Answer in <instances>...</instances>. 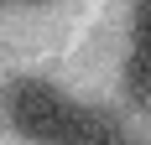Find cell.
Instances as JSON below:
<instances>
[{
  "label": "cell",
  "mask_w": 151,
  "mask_h": 145,
  "mask_svg": "<svg viewBox=\"0 0 151 145\" xmlns=\"http://www.w3.org/2000/svg\"><path fill=\"white\" fill-rule=\"evenodd\" d=\"M130 47L151 52V0H136V11H130Z\"/></svg>",
  "instance_id": "obj_4"
},
{
  "label": "cell",
  "mask_w": 151,
  "mask_h": 145,
  "mask_svg": "<svg viewBox=\"0 0 151 145\" xmlns=\"http://www.w3.org/2000/svg\"><path fill=\"white\" fill-rule=\"evenodd\" d=\"M73 109L78 104L63 88H52L47 78H16L5 88V119L31 145H63V135L73 124Z\"/></svg>",
  "instance_id": "obj_1"
},
{
  "label": "cell",
  "mask_w": 151,
  "mask_h": 145,
  "mask_svg": "<svg viewBox=\"0 0 151 145\" xmlns=\"http://www.w3.org/2000/svg\"><path fill=\"white\" fill-rule=\"evenodd\" d=\"M120 145H136V140H120Z\"/></svg>",
  "instance_id": "obj_6"
},
{
  "label": "cell",
  "mask_w": 151,
  "mask_h": 145,
  "mask_svg": "<svg viewBox=\"0 0 151 145\" xmlns=\"http://www.w3.org/2000/svg\"><path fill=\"white\" fill-rule=\"evenodd\" d=\"M21 5H47V0H21Z\"/></svg>",
  "instance_id": "obj_5"
},
{
  "label": "cell",
  "mask_w": 151,
  "mask_h": 145,
  "mask_svg": "<svg viewBox=\"0 0 151 145\" xmlns=\"http://www.w3.org/2000/svg\"><path fill=\"white\" fill-rule=\"evenodd\" d=\"M125 99L136 109H151V52H136L125 57Z\"/></svg>",
  "instance_id": "obj_3"
},
{
  "label": "cell",
  "mask_w": 151,
  "mask_h": 145,
  "mask_svg": "<svg viewBox=\"0 0 151 145\" xmlns=\"http://www.w3.org/2000/svg\"><path fill=\"white\" fill-rule=\"evenodd\" d=\"M120 119L109 114V109H83L78 104L73 109V124H68V135H63V145H120Z\"/></svg>",
  "instance_id": "obj_2"
}]
</instances>
